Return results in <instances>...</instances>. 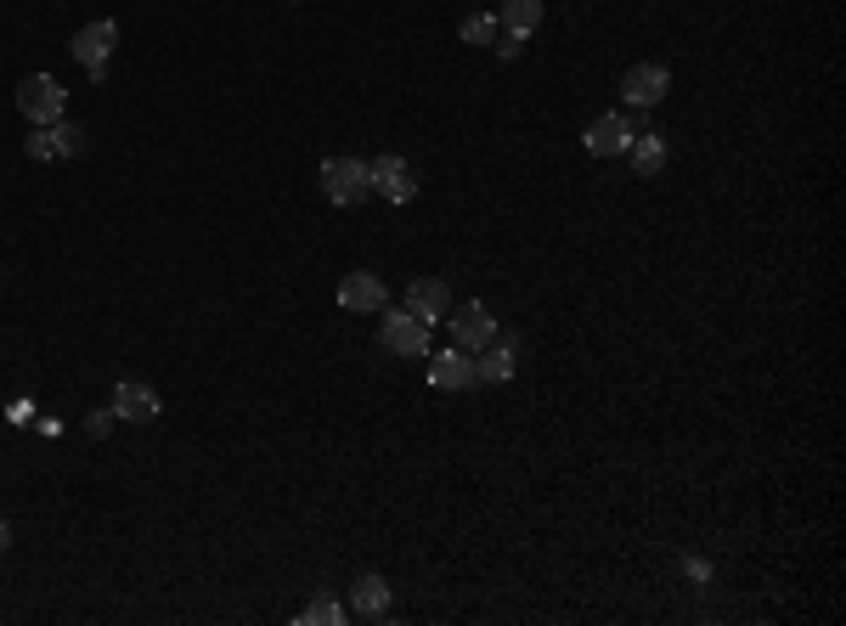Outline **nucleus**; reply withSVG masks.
Instances as JSON below:
<instances>
[{"label":"nucleus","instance_id":"obj_7","mask_svg":"<svg viewBox=\"0 0 846 626\" xmlns=\"http://www.w3.org/2000/svg\"><path fill=\"white\" fill-rule=\"evenodd\" d=\"M666 91H672L666 62H638V69H627V80H621V96H627L632 108H655Z\"/></svg>","mask_w":846,"mask_h":626},{"label":"nucleus","instance_id":"obj_18","mask_svg":"<svg viewBox=\"0 0 846 626\" xmlns=\"http://www.w3.org/2000/svg\"><path fill=\"white\" fill-rule=\"evenodd\" d=\"M463 46H497V17H485V12H474V17H463Z\"/></svg>","mask_w":846,"mask_h":626},{"label":"nucleus","instance_id":"obj_24","mask_svg":"<svg viewBox=\"0 0 846 626\" xmlns=\"http://www.w3.org/2000/svg\"><path fill=\"white\" fill-rule=\"evenodd\" d=\"M108 430H113V407H108V412H96V418H90V435H108Z\"/></svg>","mask_w":846,"mask_h":626},{"label":"nucleus","instance_id":"obj_17","mask_svg":"<svg viewBox=\"0 0 846 626\" xmlns=\"http://www.w3.org/2000/svg\"><path fill=\"white\" fill-rule=\"evenodd\" d=\"M51 130V142H57V158H80L85 153V130L74 124V119H57V124H46Z\"/></svg>","mask_w":846,"mask_h":626},{"label":"nucleus","instance_id":"obj_13","mask_svg":"<svg viewBox=\"0 0 846 626\" xmlns=\"http://www.w3.org/2000/svg\"><path fill=\"white\" fill-rule=\"evenodd\" d=\"M339 305H345V311H384V305H389V288H384L373 272H350V277L339 282Z\"/></svg>","mask_w":846,"mask_h":626},{"label":"nucleus","instance_id":"obj_10","mask_svg":"<svg viewBox=\"0 0 846 626\" xmlns=\"http://www.w3.org/2000/svg\"><path fill=\"white\" fill-rule=\"evenodd\" d=\"M627 142H632V119H627V113H599V119L588 124V153H593V158L627 153Z\"/></svg>","mask_w":846,"mask_h":626},{"label":"nucleus","instance_id":"obj_19","mask_svg":"<svg viewBox=\"0 0 846 626\" xmlns=\"http://www.w3.org/2000/svg\"><path fill=\"white\" fill-rule=\"evenodd\" d=\"M345 615H350L345 604H334V599H316V604H311V610H305L300 621H305V626H316V621H322V626H339Z\"/></svg>","mask_w":846,"mask_h":626},{"label":"nucleus","instance_id":"obj_9","mask_svg":"<svg viewBox=\"0 0 846 626\" xmlns=\"http://www.w3.org/2000/svg\"><path fill=\"white\" fill-rule=\"evenodd\" d=\"M407 311L418 316V322H446L451 316V288L446 282H435V277H418L412 288H407Z\"/></svg>","mask_w":846,"mask_h":626},{"label":"nucleus","instance_id":"obj_22","mask_svg":"<svg viewBox=\"0 0 846 626\" xmlns=\"http://www.w3.org/2000/svg\"><path fill=\"white\" fill-rule=\"evenodd\" d=\"M28 418H35V401L23 395V401H12V423H28Z\"/></svg>","mask_w":846,"mask_h":626},{"label":"nucleus","instance_id":"obj_8","mask_svg":"<svg viewBox=\"0 0 846 626\" xmlns=\"http://www.w3.org/2000/svg\"><path fill=\"white\" fill-rule=\"evenodd\" d=\"M430 384L435 389H469V384H480V373H474V356L469 350H435L430 356Z\"/></svg>","mask_w":846,"mask_h":626},{"label":"nucleus","instance_id":"obj_1","mask_svg":"<svg viewBox=\"0 0 846 626\" xmlns=\"http://www.w3.org/2000/svg\"><path fill=\"white\" fill-rule=\"evenodd\" d=\"M17 108H23V119H35V124H57L62 113H69V96H62V85L51 74H28L17 85Z\"/></svg>","mask_w":846,"mask_h":626},{"label":"nucleus","instance_id":"obj_3","mask_svg":"<svg viewBox=\"0 0 846 626\" xmlns=\"http://www.w3.org/2000/svg\"><path fill=\"white\" fill-rule=\"evenodd\" d=\"M451 345H458V350H485V345H492L497 339V316L492 311H485L480 300H469V305H451Z\"/></svg>","mask_w":846,"mask_h":626},{"label":"nucleus","instance_id":"obj_20","mask_svg":"<svg viewBox=\"0 0 846 626\" xmlns=\"http://www.w3.org/2000/svg\"><path fill=\"white\" fill-rule=\"evenodd\" d=\"M23 153H28V158H40V164H51V158H57V142H51V130L40 124V130H35V136H28V142H23Z\"/></svg>","mask_w":846,"mask_h":626},{"label":"nucleus","instance_id":"obj_6","mask_svg":"<svg viewBox=\"0 0 846 626\" xmlns=\"http://www.w3.org/2000/svg\"><path fill=\"white\" fill-rule=\"evenodd\" d=\"M367 186L378 197H389V204H412V192H418V176H412V164L396 158V153H384L367 164Z\"/></svg>","mask_w":846,"mask_h":626},{"label":"nucleus","instance_id":"obj_11","mask_svg":"<svg viewBox=\"0 0 846 626\" xmlns=\"http://www.w3.org/2000/svg\"><path fill=\"white\" fill-rule=\"evenodd\" d=\"M513 356H519V339H513V334H503V339H492L485 350H474L480 384H508V378H513Z\"/></svg>","mask_w":846,"mask_h":626},{"label":"nucleus","instance_id":"obj_25","mask_svg":"<svg viewBox=\"0 0 846 626\" xmlns=\"http://www.w3.org/2000/svg\"><path fill=\"white\" fill-rule=\"evenodd\" d=\"M7 542H12V531H7V519H0V553H7Z\"/></svg>","mask_w":846,"mask_h":626},{"label":"nucleus","instance_id":"obj_4","mask_svg":"<svg viewBox=\"0 0 846 626\" xmlns=\"http://www.w3.org/2000/svg\"><path fill=\"white\" fill-rule=\"evenodd\" d=\"M113 40H119V23H113V17H96V23H85L80 35H74V57H80V69H85L90 80H102V74H108V51H113Z\"/></svg>","mask_w":846,"mask_h":626},{"label":"nucleus","instance_id":"obj_12","mask_svg":"<svg viewBox=\"0 0 846 626\" xmlns=\"http://www.w3.org/2000/svg\"><path fill=\"white\" fill-rule=\"evenodd\" d=\"M158 412H165L158 389H147V384H119V389H113V418H124V423H153Z\"/></svg>","mask_w":846,"mask_h":626},{"label":"nucleus","instance_id":"obj_16","mask_svg":"<svg viewBox=\"0 0 846 626\" xmlns=\"http://www.w3.org/2000/svg\"><path fill=\"white\" fill-rule=\"evenodd\" d=\"M503 28L508 35H531V28H542V0H503Z\"/></svg>","mask_w":846,"mask_h":626},{"label":"nucleus","instance_id":"obj_5","mask_svg":"<svg viewBox=\"0 0 846 626\" xmlns=\"http://www.w3.org/2000/svg\"><path fill=\"white\" fill-rule=\"evenodd\" d=\"M378 339H384V350H396V356H430V322H418L401 305V311H389L378 322Z\"/></svg>","mask_w":846,"mask_h":626},{"label":"nucleus","instance_id":"obj_2","mask_svg":"<svg viewBox=\"0 0 846 626\" xmlns=\"http://www.w3.org/2000/svg\"><path fill=\"white\" fill-rule=\"evenodd\" d=\"M322 192H328V204H339V209L362 204V192H367V164H362V158H328V164H322Z\"/></svg>","mask_w":846,"mask_h":626},{"label":"nucleus","instance_id":"obj_14","mask_svg":"<svg viewBox=\"0 0 846 626\" xmlns=\"http://www.w3.org/2000/svg\"><path fill=\"white\" fill-rule=\"evenodd\" d=\"M627 153H632V170L638 176H661L666 170V136H661V130H632Z\"/></svg>","mask_w":846,"mask_h":626},{"label":"nucleus","instance_id":"obj_23","mask_svg":"<svg viewBox=\"0 0 846 626\" xmlns=\"http://www.w3.org/2000/svg\"><path fill=\"white\" fill-rule=\"evenodd\" d=\"M682 570H689V581H711V565H705V558H689Z\"/></svg>","mask_w":846,"mask_h":626},{"label":"nucleus","instance_id":"obj_15","mask_svg":"<svg viewBox=\"0 0 846 626\" xmlns=\"http://www.w3.org/2000/svg\"><path fill=\"white\" fill-rule=\"evenodd\" d=\"M350 604H355V615H362V621H378V615H389V581L367 570L362 581H355Z\"/></svg>","mask_w":846,"mask_h":626},{"label":"nucleus","instance_id":"obj_21","mask_svg":"<svg viewBox=\"0 0 846 626\" xmlns=\"http://www.w3.org/2000/svg\"><path fill=\"white\" fill-rule=\"evenodd\" d=\"M519 46H525V35H503V40H497V57H508V62H513V57H519Z\"/></svg>","mask_w":846,"mask_h":626}]
</instances>
